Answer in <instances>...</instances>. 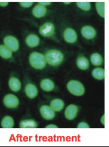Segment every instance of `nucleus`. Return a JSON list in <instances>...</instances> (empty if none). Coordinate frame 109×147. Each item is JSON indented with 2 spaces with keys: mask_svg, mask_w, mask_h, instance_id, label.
I'll list each match as a JSON object with an SVG mask.
<instances>
[{
  "mask_svg": "<svg viewBox=\"0 0 109 147\" xmlns=\"http://www.w3.org/2000/svg\"><path fill=\"white\" fill-rule=\"evenodd\" d=\"M4 45L9 48L11 51H16L19 49L18 40L13 36H7L3 39Z\"/></svg>",
  "mask_w": 109,
  "mask_h": 147,
  "instance_id": "nucleus-4",
  "label": "nucleus"
},
{
  "mask_svg": "<svg viewBox=\"0 0 109 147\" xmlns=\"http://www.w3.org/2000/svg\"><path fill=\"white\" fill-rule=\"evenodd\" d=\"M21 128H35L37 127L36 121L33 119H27L22 120L19 123Z\"/></svg>",
  "mask_w": 109,
  "mask_h": 147,
  "instance_id": "nucleus-18",
  "label": "nucleus"
},
{
  "mask_svg": "<svg viewBox=\"0 0 109 147\" xmlns=\"http://www.w3.org/2000/svg\"><path fill=\"white\" fill-rule=\"evenodd\" d=\"M25 91L26 95L29 98H31V99H33L35 98L38 93L37 89L36 86L34 84L31 83H29L26 86Z\"/></svg>",
  "mask_w": 109,
  "mask_h": 147,
  "instance_id": "nucleus-11",
  "label": "nucleus"
},
{
  "mask_svg": "<svg viewBox=\"0 0 109 147\" xmlns=\"http://www.w3.org/2000/svg\"><path fill=\"white\" fill-rule=\"evenodd\" d=\"M78 113V107L74 105H69L65 111V116L68 120H73L77 116Z\"/></svg>",
  "mask_w": 109,
  "mask_h": 147,
  "instance_id": "nucleus-10",
  "label": "nucleus"
},
{
  "mask_svg": "<svg viewBox=\"0 0 109 147\" xmlns=\"http://www.w3.org/2000/svg\"><path fill=\"white\" fill-rule=\"evenodd\" d=\"M90 61L94 66H100L103 62V58L101 54L99 53H93L91 55Z\"/></svg>",
  "mask_w": 109,
  "mask_h": 147,
  "instance_id": "nucleus-20",
  "label": "nucleus"
},
{
  "mask_svg": "<svg viewBox=\"0 0 109 147\" xmlns=\"http://www.w3.org/2000/svg\"><path fill=\"white\" fill-rule=\"evenodd\" d=\"M77 128H89V126L88 123L85 122H81L77 125Z\"/></svg>",
  "mask_w": 109,
  "mask_h": 147,
  "instance_id": "nucleus-26",
  "label": "nucleus"
},
{
  "mask_svg": "<svg viewBox=\"0 0 109 147\" xmlns=\"http://www.w3.org/2000/svg\"><path fill=\"white\" fill-rule=\"evenodd\" d=\"M64 38L65 40L70 43H74L77 39V35L76 31L72 28H67L64 32Z\"/></svg>",
  "mask_w": 109,
  "mask_h": 147,
  "instance_id": "nucleus-8",
  "label": "nucleus"
},
{
  "mask_svg": "<svg viewBox=\"0 0 109 147\" xmlns=\"http://www.w3.org/2000/svg\"><path fill=\"white\" fill-rule=\"evenodd\" d=\"M64 3H66V4H70L71 3V2H64Z\"/></svg>",
  "mask_w": 109,
  "mask_h": 147,
  "instance_id": "nucleus-30",
  "label": "nucleus"
},
{
  "mask_svg": "<svg viewBox=\"0 0 109 147\" xmlns=\"http://www.w3.org/2000/svg\"><path fill=\"white\" fill-rule=\"evenodd\" d=\"M76 4L78 7L84 11H88L91 7V3L89 2H78Z\"/></svg>",
  "mask_w": 109,
  "mask_h": 147,
  "instance_id": "nucleus-24",
  "label": "nucleus"
},
{
  "mask_svg": "<svg viewBox=\"0 0 109 147\" xmlns=\"http://www.w3.org/2000/svg\"><path fill=\"white\" fill-rule=\"evenodd\" d=\"M9 86L12 91L17 92L21 88V83L18 79L15 77H11L9 80Z\"/></svg>",
  "mask_w": 109,
  "mask_h": 147,
  "instance_id": "nucleus-14",
  "label": "nucleus"
},
{
  "mask_svg": "<svg viewBox=\"0 0 109 147\" xmlns=\"http://www.w3.org/2000/svg\"><path fill=\"white\" fill-rule=\"evenodd\" d=\"M50 107L54 111H60L64 107V101L60 99H55L51 101Z\"/></svg>",
  "mask_w": 109,
  "mask_h": 147,
  "instance_id": "nucleus-17",
  "label": "nucleus"
},
{
  "mask_svg": "<svg viewBox=\"0 0 109 147\" xmlns=\"http://www.w3.org/2000/svg\"><path fill=\"white\" fill-rule=\"evenodd\" d=\"M14 121L13 119L10 116H5L1 121V126L4 128H11L13 127Z\"/></svg>",
  "mask_w": 109,
  "mask_h": 147,
  "instance_id": "nucleus-19",
  "label": "nucleus"
},
{
  "mask_svg": "<svg viewBox=\"0 0 109 147\" xmlns=\"http://www.w3.org/2000/svg\"><path fill=\"white\" fill-rule=\"evenodd\" d=\"M39 4L45 6H47V5H50L51 4V3L50 2H39Z\"/></svg>",
  "mask_w": 109,
  "mask_h": 147,
  "instance_id": "nucleus-27",
  "label": "nucleus"
},
{
  "mask_svg": "<svg viewBox=\"0 0 109 147\" xmlns=\"http://www.w3.org/2000/svg\"><path fill=\"white\" fill-rule=\"evenodd\" d=\"M93 76L98 80H102L105 78V70L102 68L97 67L93 70L92 71Z\"/></svg>",
  "mask_w": 109,
  "mask_h": 147,
  "instance_id": "nucleus-22",
  "label": "nucleus"
},
{
  "mask_svg": "<svg viewBox=\"0 0 109 147\" xmlns=\"http://www.w3.org/2000/svg\"><path fill=\"white\" fill-rule=\"evenodd\" d=\"M55 32V26L51 22H46L39 28V33L43 37H51Z\"/></svg>",
  "mask_w": 109,
  "mask_h": 147,
  "instance_id": "nucleus-6",
  "label": "nucleus"
},
{
  "mask_svg": "<svg viewBox=\"0 0 109 147\" xmlns=\"http://www.w3.org/2000/svg\"><path fill=\"white\" fill-rule=\"evenodd\" d=\"M81 32L82 36L88 39L94 38L96 36L97 33L96 30L92 26L89 25L82 27Z\"/></svg>",
  "mask_w": 109,
  "mask_h": 147,
  "instance_id": "nucleus-9",
  "label": "nucleus"
},
{
  "mask_svg": "<svg viewBox=\"0 0 109 147\" xmlns=\"http://www.w3.org/2000/svg\"><path fill=\"white\" fill-rule=\"evenodd\" d=\"M29 62L33 67L38 70L43 69L46 65L44 55L37 52H33L30 54Z\"/></svg>",
  "mask_w": 109,
  "mask_h": 147,
  "instance_id": "nucleus-2",
  "label": "nucleus"
},
{
  "mask_svg": "<svg viewBox=\"0 0 109 147\" xmlns=\"http://www.w3.org/2000/svg\"><path fill=\"white\" fill-rule=\"evenodd\" d=\"M0 56L5 59L10 58L12 57V51L4 45H1Z\"/></svg>",
  "mask_w": 109,
  "mask_h": 147,
  "instance_id": "nucleus-21",
  "label": "nucleus"
},
{
  "mask_svg": "<svg viewBox=\"0 0 109 147\" xmlns=\"http://www.w3.org/2000/svg\"><path fill=\"white\" fill-rule=\"evenodd\" d=\"M47 13V9L45 6L37 4L33 9V15L37 18H40L44 17Z\"/></svg>",
  "mask_w": 109,
  "mask_h": 147,
  "instance_id": "nucleus-13",
  "label": "nucleus"
},
{
  "mask_svg": "<svg viewBox=\"0 0 109 147\" xmlns=\"http://www.w3.org/2000/svg\"><path fill=\"white\" fill-rule=\"evenodd\" d=\"M20 5L21 6L23 7H29L33 5V2H20Z\"/></svg>",
  "mask_w": 109,
  "mask_h": 147,
  "instance_id": "nucleus-25",
  "label": "nucleus"
},
{
  "mask_svg": "<svg viewBox=\"0 0 109 147\" xmlns=\"http://www.w3.org/2000/svg\"><path fill=\"white\" fill-rule=\"evenodd\" d=\"M76 63L77 67L82 70H87L89 66V62L88 59L84 56L79 57L77 59Z\"/></svg>",
  "mask_w": 109,
  "mask_h": 147,
  "instance_id": "nucleus-15",
  "label": "nucleus"
},
{
  "mask_svg": "<svg viewBox=\"0 0 109 147\" xmlns=\"http://www.w3.org/2000/svg\"><path fill=\"white\" fill-rule=\"evenodd\" d=\"M68 90L74 95L81 96L85 92V88L83 84L76 80H71L67 83Z\"/></svg>",
  "mask_w": 109,
  "mask_h": 147,
  "instance_id": "nucleus-3",
  "label": "nucleus"
},
{
  "mask_svg": "<svg viewBox=\"0 0 109 147\" xmlns=\"http://www.w3.org/2000/svg\"><path fill=\"white\" fill-rule=\"evenodd\" d=\"M45 57V61L51 66H58L63 61L64 55L59 50H50L48 51Z\"/></svg>",
  "mask_w": 109,
  "mask_h": 147,
  "instance_id": "nucleus-1",
  "label": "nucleus"
},
{
  "mask_svg": "<svg viewBox=\"0 0 109 147\" xmlns=\"http://www.w3.org/2000/svg\"><path fill=\"white\" fill-rule=\"evenodd\" d=\"M46 128H58V127L56 125H55L53 124H51L49 125L46 126Z\"/></svg>",
  "mask_w": 109,
  "mask_h": 147,
  "instance_id": "nucleus-28",
  "label": "nucleus"
},
{
  "mask_svg": "<svg viewBox=\"0 0 109 147\" xmlns=\"http://www.w3.org/2000/svg\"><path fill=\"white\" fill-rule=\"evenodd\" d=\"M3 102L4 105L7 108L14 109L18 106L19 99L15 95L10 94L4 97Z\"/></svg>",
  "mask_w": 109,
  "mask_h": 147,
  "instance_id": "nucleus-5",
  "label": "nucleus"
},
{
  "mask_svg": "<svg viewBox=\"0 0 109 147\" xmlns=\"http://www.w3.org/2000/svg\"><path fill=\"white\" fill-rule=\"evenodd\" d=\"M96 7L98 14L102 17H105V2H97L96 3Z\"/></svg>",
  "mask_w": 109,
  "mask_h": 147,
  "instance_id": "nucleus-23",
  "label": "nucleus"
},
{
  "mask_svg": "<svg viewBox=\"0 0 109 147\" xmlns=\"http://www.w3.org/2000/svg\"><path fill=\"white\" fill-rule=\"evenodd\" d=\"M41 88L45 91H51L55 87L54 83L49 79H44L40 82Z\"/></svg>",
  "mask_w": 109,
  "mask_h": 147,
  "instance_id": "nucleus-16",
  "label": "nucleus"
},
{
  "mask_svg": "<svg viewBox=\"0 0 109 147\" xmlns=\"http://www.w3.org/2000/svg\"><path fill=\"white\" fill-rule=\"evenodd\" d=\"M7 5H8V2H0V6H6Z\"/></svg>",
  "mask_w": 109,
  "mask_h": 147,
  "instance_id": "nucleus-29",
  "label": "nucleus"
},
{
  "mask_svg": "<svg viewBox=\"0 0 109 147\" xmlns=\"http://www.w3.org/2000/svg\"><path fill=\"white\" fill-rule=\"evenodd\" d=\"M40 42V39L37 36L34 34L29 35L26 38V43L30 47H35Z\"/></svg>",
  "mask_w": 109,
  "mask_h": 147,
  "instance_id": "nucleus-12",
  "label": "nucleus"
},
{
  "mask_svg": "<svg viewBox=\"0 0 109 147\" xmlns=\"http://www.w3.org/2000/svg\"><path fill=\"white\" fill-rule=\"evenodd\" d=\"M40 112L41 116L46 120H52L55 116V111L48 106H42L40 108Z\"/></svg>",
  "mask_w": 109,
  "mask_h": 147,
  "instance_id": "nucleus-7",
  "label": "nucleus"
}]
</instances>
